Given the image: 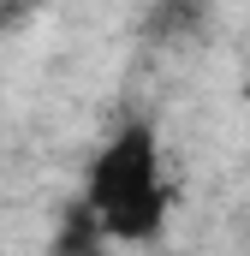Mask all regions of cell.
<instances>
[{
	"label": "cell",
	"instance_id": "6da1fadb",
	"mask_svg": "<svg viewBox=\"0 0 250 256\" xmlns=\"http://www.w3.org/2000/svg\"><path fill=\"white\" fill-rule=\"evenodd\" d=\"M90 214L108 238H149L167 214V185H161V155L149 126H125L96 173H90Z\"/></svg>",
	"mask_w": 250,
	"mask_h": 256
}]
</instances>
